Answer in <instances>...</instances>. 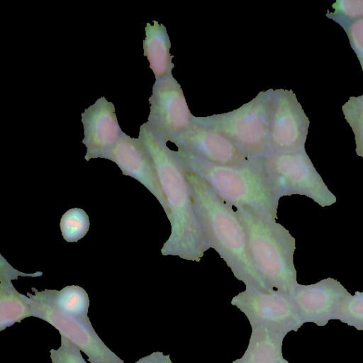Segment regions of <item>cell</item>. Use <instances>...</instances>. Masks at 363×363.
<instances>
[{"label":"cell","instance_id":"cell-1","mask_svg":"<svg viewBox=\"0 0 363 363\" xmlns=\"http://www.w3.org/2000/svg\"><path fill=\"white\" fill-rule=\"evenodd\" d=\"M138 138L149 152L165 196L171 233L160 252L162 255L200 262L210 247L199 224L184 167L167 143L155 135L146 123L140 127Z\"/></svg>","mask_w":363,"mask_h":363},{"label":"cell","instance_id":"cell-2","mask_svg":"<svg viewBox=\"0 0 363 363\" xmlns=\"http://www.w3.org/2000/svg\"><path fill=\"white\" fill-rule=\"evenodd\" d=\"M184 169L195 213L210 248L218 252L235 277L245 286L271 291L253 266L246 232L233 208L221 200L201 177Z\"/></svg>","mask_w":363,"mask_h":363},{"label":"cell","instance_id":"cell-3","mask_svg":"<svg viewBox=\"0 0 363 363\" xmlns=\"http://www.w3.org/2000/svg\"><path fill=\"white\" fill-rule=\"evenodd\" d=\"M235 208L256 272L270 291L291 295L298 284L294 264L295 238L272 216L250 206Z\"/></svg>","mask_w":363,"mask_h":363},{"label":"cell","instance_id":"cell-4","mask_svg":"<svg viewBox=\"0 0 363 363\" xmlns=\"http://www.w3.org/2000/svg\"><path fill=\"white\" fill-rule=\"evenodd\" d=\"M175 151L183 166L201 177L229 206H250L277 218L280 198L267 174L262 158L229 166L207 162L182 149Z\"/></svg>","mask_w":363,"mask_h":363},{"label":"cell","instance_id":"cell-5","mask_svg":"<svg viewBox=\"0 0 363 363\" xmlns=\"http://www.w3.org/2000/svg\"><path fill=\"white\" fill-rule=\"evenodd\" d=\"M274 89L260 91L249 102L227 113L196 117L193 121L220 131L250 159L262 158L269 150V137Z\"/></svg>","mask_w":363,"mask_h":363},{"label":"cell","instance_id":"cell-6","mask_svg":"<svg viewBox=\"0 0 363 363\" xmlns=\"http://www.w3.org/2000/svg\"><path fill=\"white\" fill-rule=\"evenodd\" d=\"M262 160L267 174L279 198L294 194L306 196L321 207L336 202V197L305 151H269Z\"/></svg>","mask_w":363,"mask_h":363},{"label":"cell","instance_id":"cell-7","mask_svg":"<svg viewBox=\"0 0 363 363\" xmlns=\"http://www.w3.org/2000/svg\"><path fill=\"white\" fill-rule=\"evenodd\" d=\"M231 300L247 318L252 327H262L287 334L303 324L291 295L279 291H263L250 286Z\"/></svg>","mask_w":363,"mask_h":363},{"label":"cell","instance_id":"cell-8","mask_svg":"<svg viewBox=\"0 0 363 363\" xmlns=\"http://www.w3.org/2000/svg\"><path fill=\"white\" fill-rule=\"evenodd\" d=\"M149 103L150 113L145 123L166 143H173L193 123L194 116L172 74L155 81Z\"/></svg>","mask_w":363,"mask_h":363},{"label":"cell","instance_id":"cell-9","mask_svg":"<svg viewBox=\"0 0 363 363\" xmlns=\"http://www.w3.org/2000/svg\"><path fill=\"white\" fill-rule=\"evenodd\" d=\"M30 298L32 316L38 318L55 328L85 353L91 363H123L99 337L91 321L84 322L65 315L51 303L34 294L27 293Z\"/></svg>","mask_w":363,"mask_h":363},{"label":"cell","instance_id":"cell-10","mask_svg":"<svg viewBox=\"0 0 363 363\" xmlns=\"http://www.w3.org/2000/svg\"><path fill=\"white\" fill-rule=\"evenodd\" d=\"M304 113L291 91L275 89L273 93L269 137V151H304Z\"/></svg>","mask_w":363,"mask_h":363},{"label":"cell","instance_id":"cell-11","mask_svg":"<svg viewBox=\"0 0 363 363\" xmlns=\"http://www.w3.org/2000/svg\"><path fill=\"white\" fill-rule=\"evenodd\" d=\"M173 143L177 148L213 164L240 166L252 160L220 131L194 121Z\"/></svg>","mask_w":363,"mask_h":363},{"label":"cell","instance_id":"cell-12","mask_svg":"<svg viewBox=\"0 0 363 363\" xmlns=\"http://www.w3.org/2000/svg\"><path fill=\"white\" fill-rule=\"evenodd\" d=\"M350 294L340 281L326 278L310 285L298 284L291 296L303 323L325 326L335 319L340 305Z\"/></svg>","mask_w":363,"mask_h":363},{"label":"cell","instance_id":"cell-13","mask_svg":"<svg viewBox=\"0 0 363 363\" xmlns=\"http://www.w3.org/2000/svg\"><path fill=\"white\" fill-rule=\"evenodd\" d=\"M105 159L115 162L125 176L134 178L157 199L165 213L167 206L152 159L139 138L123 133Z\"/></svg>","mask_w":363,"mask_h":363},{"label":"cell","instance_id":"cell-14","mask_svg":"<svg viewBox=\"0 0 363 363\" xmlns=\"http://www.w3.org/2000/svg\"><path fill=\"white\" fill-rule=\"evenodd\" d=\"M84 127L82 143L86 147L84 159L106 158L123 133L119 126L113 103L104 96L81 114Z\"/></svg>","mask_w":363,"mask_h":363},{"label":"cell","instance_id":"cell-15","mask_svg":"<svg viewBox=\"0 0 363 363\" xmlns=\"http://www.w3.org/2000/svg\"><path fill=\"white\" fill-rule=\"evenodd\" d=\"M0 257V331H2L26 318L33 317L30 298L19 293L11 280L17 279L20 276L40 277L43 273L21 272L13 268L2 255Z\"/></svg>","mask_w":363,"mask_h":363},{"label":"cell","instance_id":"cell-16","mask_svg":"<svg viewBox=\"0 0 363 363\" xmlns=\"http://www.w3.org/2000/svg\"><path fill=\"white\" fill-rule=\"evenodd\" d=\"M147 23L143 40L144 55L150 63L156 80L172 74L174 67L170 54L171 43L165 26L157 21Z\"/></svg>","mask_w":363,"mask_h":363},{"label":"cell","instance_id":"cell-17","mask_svg":"<svg viewBox=\"0 0 363 363\" xmlns=\"http://www.w3.org/2000/svg\"><path fill=\"white\" fill-rule=\"evenodd\" d=\"M286 334L262 327H252L248 346L241 358L233 363H279Z\"/></svg>","mask_w":363,"mask_h":363},{"label":"cell","instance_id":"cell-18","mask_svg":"<svg viewBox=\"0 0 363 363\" xmlns=\"http://www.w3.org/2000/svg\"><path fill=\"white\" fill-rule=\"evenodd\" d=\"M32 290L61 313L84 322H90L88 316L89 296L81 286L71 285L60 291L45 289L40 291L33 287Z\"/></svg>","mask_w":363,"mask_h":363},{"label":"cell","instance_id":"cell-19","mask_svg":"<svg viewBox=\"0 0 363 363\" xmlns=\"http://www.w3.org/2000/svg\"><path fill=\"white\" fill-rule=\"evenodd\" d=\"M89 218L82 208H73L67 211L61 217L60 228L64 240L68 242H77L87 233Z\"/></svg>","mask_w":363,"mask_h":363},{"label":"cell","instance_id":"cell-20","mask_svg":"<svg viewBox=\"0 0 363 363\" xmlns=\"http://www.w3.org/2000/svg\"><path fill=\"white\" fill-rule=\"evenodd\" d=\"M336 320L363 330V292L355 291L347 296L337 310Z\"/></svg>","mask_w":363,"mask_h":363},{"label":"cell","instance_id":"cell-21","mask_svg":"<svg viewBox=\"0 0 363 363\" xmlns=\"http://www.w3.org/2000/svg\"><path fill=\"white\" fill-rule=\"evenodd\" d=\"M61 336L60 346L58 349L50 350L52 363H86L82 355L81 350L70 340Z\"/></svg>","mask_w":363,"mask_h":363},{"label":"cell","instance_id":"cell-22","mask_svg":"<svg viewBox=\"0 0 363 363\" xmlns=\"http://www.w3.org/2000/svg\"><path fill=\"white\" fill-rule=\"evenodd\" d=\"M165 355L162 352H154L152 354L142 357L134 363H164Z\"/></svg>","mask_w":363,"mask_h":363},{"label":"cell","instance_id":"cell-23","mask_svg":"<svg viewBox=\"0 0 363 363\" xmlns=\"http://www.w3.org/2000/svg\"><path fill=\"white\" fill-rule=\"evenodd\" d=\"M164 363H172V362L170 359L169 354L165 355Z\"/></svg>","mask_w":363,"mask_h":363},{"label":"cell","instance_id":"cell-24","mask_svg":"<svg viewBox=\"0 0 363 363\" xmlns=\"http://www.w3.org/2000/svg\"><path fill=\"white\" fill-rule=\"evenodd\" d=\"M279 363H289L287 360H286L283 357L279 359Z\"/></svg>","mask_w":363,"mask_h":363}]
</instances>
